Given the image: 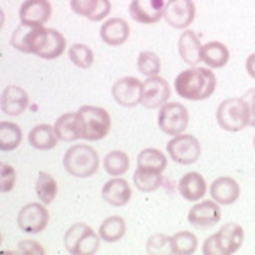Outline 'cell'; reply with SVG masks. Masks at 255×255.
<instances>
[{
	"instance_id": "16",
	"label": "cell",
	"mask_w": 255,
	"mask_h": 255,
	"mask_svg": "<svg viewBox=\"0 0 255 255\" xmlns=\"http://www.w3.org/2000/svg\"><path fill=\"white\" fill-rule=\"evenodd\" d=\"M28 103H30V98L27 91L18 85H7L0 96V108L5 116H21L28 108Z\"/></svg>"
},
{
	"instance_id": "21",
	"label": "cell",
	"mask_w": 255,
	"mask_h": 255,
	"mask_svg": "<svg viewBox=\"0 0 255 255\" xmlns=\"http://www.w3.org/2000/svg\"><path fill=\"white\" fill-rule=\"evenodd\" d=\"M177 50H179L181 59L190 66H199V62H202V43L195 32L190 28L183 30L177 41Z\"/></svg>"
},
{
	"instance_id": "40",
	"label": "cell",
	"mask_w": 255,
	"mask_h": 255,
	"mask_svg": "<svg viewBox=\"0 0 255 255\" xmlns=\"http://www.w3.org/2000/svg\"><path fill=\"white\" fill-rule=\"evenodd\" d=\"M243 100L247 101L248 110H250V126L255 128V87L250 89V91L243 96Z\"/></svg>"
},
{
	"instance_id": "24",
	"label": "cell",
	"mask_w": 255,
	"mask_h": 255,
	"mask_svg": "<svg viewBox=\"0 0 255 255\" xmlns=\"http://www.w3.org/2000/svg\"><path fill=\"white\" fill-rule=\"evenodd\" d=\"M55 131L62 142H75L84 136L82 131V123H80L78 112L75 114H62L59 119L55 121Z\"/></svg>"
},
{
	"instance_id": "14",
	"label": "cell",
	"mask_w": 255,
	"mask_h": 255,
	"mask_svg": "<svg viewBox=\"0 0 255 255\" xmlns=\"http://www.w3.org/2000/svg\"><path fill=\"white\" fill-rule=\"evenodd\" d=\"M163 18L170 25V28L186 30L195 20V4H193V0H172V2H168Z\"/></svg>"
},
{
	"instance_id": "20",
	"label": "cell",
	"mask_w": 255,
	"mask_h": 255,
	"mask_svg": "<svg viewBox=\"0 0 255 255\" xmlns=\"http://www.w3.org/2000/svg\"><path fill=\"white\" fill-rule=\"evenodd\" d=\"M101 197L107 204L114 207H123L129 202L131 199V186L128 184V181L121 179V177H112L110 181L103 184L101 190Z\"/></svg>"
},
{
	"instance_id": "2",
	"label": "cell",
	"mask_w": 255,
	"mask_h": 255,
	"mask_svg": "<svg viewBox=\"0 0 255 255\" xmlns=\"http://www.w3.org/2000/svg\"><path fill=\"white\" fill-rule=\"evenodd\" d=\"M64 168L73 177H91L100 168V156L87 143H75L64 154Z\"/></svg>"
},
{
	"instance_id": "15",
	"label": "cell",
	"mask_w": 255,
	"mask_h": 255,
	"mask_svg": "<svg viewBox=\"0 0 255 255\" xmlns=\"http://www.w3.org/2000/svg\"><path fill=\"white\" fill-rule=\"evenodd\" d=\"M220 218H222V209L216 200H199V204H195L188 213V222L199 229L215 227Z\"/></svg>"
},
{
	"instance_id": "41",
	"label": "cell",
	"mask_w": 255,
	"mask_h": 255,
	"mask_svg": "<svg viewBox=\"0 0 255 255\" xmlns=\"http://www.w3.org/2000/svg\"><path fill=\"white\" fill-rule=\"evenodd\" d=\"M245 68H247L248 75H250L252 78L255 80V53H252V55L247 59V64H245Z\"/></svg>"
},
{
	"instance_id": "31",
	"label": "cell",
	"mask_w": 255,
	"mask_h": 255,
	"mask_svg": "<svg viewBox=\"0 0 255 255\" xmlns=\"http://www.w3.org/2000/svg\"><path fill=\"white\" fill-rule=\"evenodd\" d=\"M64 50H66V39H64V36L59 30L48 28L46 41H44L43 48H41V52L37 53V57L46 59V60H52V59H57V57L62 55Z\"/></svg>"
},
{
	"instance_id": "3",
	"label": "cell",
	"mask_w": 255,
	"mask_h": 255,
	"mask_svg": "<svg viewBox=\"0 0 255 255\" xmlns=\"http://www.w3.org/2000/svg\"><path fill=\"white\" fill-rule=\"evenodd\" d=\"M245 241V231L239 223H225L218 232L204 241V255H232L241 248Z\"/></svg>"
},
{
	"instance_id": "28",
	"label": "cell",
	"mask_w": 255,
	"mask_h": 255,
	"mask_svg": "<svg viewBox=\"0 0 255 255\" xmlns=\"http://www.w3.org/2000/svg\"><path fill=\"white\" fill-rule=\"evenodd\" d=\"M100 236L107 243H117L126 234V222L121 216H108L100 225Z\"/></svg>"
},
{
	"instance_id": "13",
	"label": "cell",
	"mask_w": 255,
	"mask_h": 255,
	"mask_svg": "<svg viewBox=\"0 0 255 255\" xmlns=\"http://www.w3.org/2000/svg\"><path fill=\"white\" fill-rule=\"evenodd\" d=\"M168 0H133L129 4V16L143 25L158 23L165 16Z\"/></svg>"
},
{
	"instance_id": "43",
	"label": "cell",
	"mask_w": 255,
	"mask_h": 255,
	"mask_svg": "<svg viewBox=\"0 0 255 255\" xmlns=\"http://www.w3.org/2000/svg\"><path fill=\"white\" fill-rule=\"evenodd\" d=\"M168 2H172V0H168Z\"/></svg>"
},
{
	"instance_id": "32",
	"label": "cell",
	"mask_w": 255,
	"mask_h": 255,
	"mask_svg": "<svg viewBox=\"0 0 255 255\" xmlns=\"http://www.w3.org/2000/svg\"><path fill=\"white\" fill-rule=\"evenodd\" d=\"M36 193L37 199L41 200L43 204H52L55 200L57 193H59V186H57V181L52 174L48 172H39L36 181Z\"/></svg>"
},
{
	"instance_id": "39",
	"label": "cell",
	"mask_w": 255,
	"mask_h": 255,
	"mask_svg": "<svg viewBox=\"0 0 255 255\" xmlns=\"http://www.w3.org/2000/svg\"><path fill=\"white\" fill-rule=\"evenodd\" d=\"M18 254H23V255H44L46 254V250H44L43 247H41L37 241H30V239H23V241H20V245H18Z\"/></svg>"
},
{
	"instance_id": "37",
	"label": "cell",
	"mask_w": 255,
	"mask_h": 255,
	"mask_svg": "<svg viewBox=\"0 0 255 255\" xmlns=\"http://www.w3.org/2000/svg\"><path fill=\"white\" fill-rule=\"evenodd\" d=\"M167 250L170 252V236L152 234L147 239V254L156 255V254H163Z\"/></svg>"
},
{
	"instance_id": "9",
	"label": "cell",
	"mask_w": 255,
	"mask_h": 255,
	"mask_svg": "<svg viewBox=\"0 0 255 255\" xmlns=\"http://www.w3.org/2000/svg\"><path fill=\"white\" fill-rule=\"evenodd\" d=\"M167 152L175 163L191 165L200 158V142L193 135L181 133L170 138V142L167 143Z\"/></svg>"
},
{
	"instance_id": "33",
	"label": "cell",
	"mask_w": 255,
	"mask_h": 255,
	"mask_svg": "<svg viewBox=\"0 0 255 255\" xmlns=\"http://www.w3.org/2000/svg\"><path fill=\"white\" fill-rule=\"evenodd\" d=\"M103 168L112 177H121L129 168V158L124 151H110L103 159Z\"/></svg>"
},
{
	"instance_id": "30",
	"label": "cell",
	"mask_w": 255,
	"mask_h": 255,
	"mask_svg": "<svg viewBox=\"0 0 255 255\" xmlns=\"http://www.w3.org/2000/svg\"><path fill=\"white\" fill-rule=\"evenodd\" d=\"M23 133H21L20 126L9 121H2L0 123V149L4 152L14 151L21 143Z\"/></svg>"
},
{
	"instance_id": "7",
	"label": "cell",
	"mask_w": 255,
	"mask_h": 255,
	"mask_svg": "<svg viewBox=\"0 0 255 255\" xmlns=\"http://www.w3.org/2000/svg\"><path fill=\"white\" fill-rule=\"evenodd\" d=\"M48 36V28H44V25H28V23H20L14 28L11 36V46L16 48L18 52L23 53H37L41 52L44 41Z\"/></svg>"
},
{
	"instance_id": "35",
	"label": "cell",
	"mask_w": 255,
	"mask_h": 255,
	"mask_svg": "<svg viewBox=\"0 0 255 255\" xmlns=\"http://www.w3.org/2000/svg\"><path fill=\"white\" fill-rule=\"evenodd\" d=\"M68 55L69 60L80 69H89L94 64V52H92L87 44H82V43L71 44Z\"/></svg>"
},
{
	"instance_id": "36",
	"label": "cell",
	"mask_w": 255,
	"mask_h": 255,
	"mask_svg": "<svg viewBox=\"0 0 255 255\" xmlns=\"http://www.w3.org/2000/svg\"><path fill=\"white\" fill-rule=\"evenodd\" d=\"M136 69L147 78L158 76L159 69H161V60L154 52H140L138 60H136Z\"/></svg>"
},
{
	"instance_id": "34",
	"label": "cell",
	"mask_w": 255,
	"mask_h": 255,
	"mask_svg": "<svg viewBox=\"0 0 255 255\" xmlns=\"http://www.w3.org/2000/svg\"><path fill=\"white\" fill-rule=\"evenodd\" d=\"M133 183L138 188L140 191H145V193H151V191L158 190L163 183V177L158 172L151 170H143V168H136L135 174H133Z\"/></svg>"
},
{
	"instance_id": "27",
	"label": "cell",
	"mask_w": 255,
	"mask_h": 255,
	"mask_svg": "<svg viewBox=\"0 0 255 255\" xmlns=\"http://www.w3.org/2000/svg\"><path fill=\"white\" fill-rule=\"evenodd\" d=\"M167 156L163 154L158 149L147 147L140 151V154L136 156V165L138 168L143 170H151V172H158V174H163V170L167 168Z\"/></svg>"
},
{
	"instance_id": "26",
	"label": "cell",
	"mask_w": 255,
	"mask_h": 255,
	"mask_svg": "<svg viewBox=\"0 0 255 255\" xmlns=\"http://www.w3.org/2000/svg\"><path fill=\"white\" fill-rule=\"evenodd\" d=\"M229 59H231V52L220 41H211V43L202 46V62L206 64L207 68L220 69L229 62Z\"/></svg>"
},
{
	"instance_id": "6",
	"label": "cell",
	"mask_w": 255,
	"mask_h": 255,
	"mask_svg": "<svg viewBox=\"0 0 255 255\" xmlns=\"http://www.w3.org/2000/svg\"><path fill=\"white\" fill-rule=\"evenodd\" d=\"M216 121L225 131H241L250 126V110L243 98H229L222 101L216 110Z\"/></svg>"
},
{
	"instance_id": "10",
	"label": "cell",
	"mask_w": 255,
	"mask_h": 255,
	"mask_svg": "<svg viewBox=\"0 0 255 255\" xmlns=\"http://www.w3.org/2000/svg\"><path fill=\"white\" fill-rule=\"evenodd\" d=\"M50 222V213L46 209V204L30 202L23 206L18 213V227L25 234H39L46 229Z\"/></svg>"
},
{
	"instance_id": "29",
	"label": "cell",
	"mask_w": 255,
	"mask_h": 255,
	"mask_svg": "<svg viewBox=\"0 0 255 255\" xmlns=\"http://www.w3.org/2000/svg\"><path fill=\"white\" fill-rule=\"evenodd\" d=\"M199 241L197 236L190 231H181L170 236V252L174 255H191L195 254Z\"/></svg>"
},
{
	"instance_id": "18",
	"label": "cell",
	"mask_w": 255,
	"mask_h": 255,
	"mask_svg": "<svg viewBox=\"0 0 255 255\" xmlns=\"http://www.w3.org/2000/svg\"><path fill=\"white\" fill-rule=\"evenodd\" d=\"M71 11L91 21L105 20L112 11L110 0H69Z\"/></svg>"
},
{
	"instance_id": "11",
	"label": "cell",
	"mask_w": 255,
	"mask_h": 255,
	"mask_svg": "<svg viewBox=\"0 0 255 255\" xmlns=\"http://www.w3.org/2000/svg\"><path fill=\"white\" fill-rule=\"evenodd\" d=\"M170 101V85L161 76H151L143 82L142 87V105L143 108H161Z\"/></svg>"
},
{
	"instance_id": "12",
	"label": "cell",
	"mask_w": 255,
	"mask_h": 255,
	"mask_svg": "<svg viewBox=\"0 0 255 255\" xmlns=\"http://www.w3.org/2000/svg\"><path fill=\"white\" fill-rule=\"evenodd\" d=\"M142 87L143 82H140L138 78L124 76V78L117 80L116 84L112 85V96L121 107L133 108L142 101Z\"/></svg>"
},
{
	"instance_id": "23",
	"label": "cell",
	"mask_w": 255,
	"mask_h": 255,
	"mask_svg": "<svg viewBox=\"0 0 255 255\" xmlns=\"http://www.w3.org/2000/svg\"><path fill=\"white\" fill-rule=\"evenodd\" d=\"M207 191L206 179L199 172H188L179 179V193L184 200L190 202H197V200L204 199Z\"/></svg>"
},
{
	"instance_id": "17",
	"label": "cell",
	"mask_w": 255,
	"mask_h": 255,
	"mask_svg": "<svg viewBox=\"0 0 255 255\" xmlns=\"http://www.w3.org/2000/svg\"><path fill=\"white\" fill-rule=\"evenodd\" d=\"M209 195L220 206H231V204H234L239 199L241 188H239L236 179L223 175V177H218V179L213 181V184L209 186Z\"/></svg>"
},
{
	"instance_id": "22",
	"label": "cell",
	"mask_w": 255,
	"mask_h": 255,
	"mask_svg": "<svg viewBox=\"0 0 255 255\" xmlns=\"http://www.w3.org/2000/svg\"><path fill=\"white\" fill-rule=\"evenodd\" d=\"M100 37L108 46H121L129 37V25L123 18H110L101 27Z\"/></svg>"
},
{
	"instance_id": "38",
	"label": "cell",
	"mask_w": 255,
	"mask_h": 255,
	"mask_svg": "<svg viewBox=\"0 0 255 255\" xmlns=\"http://www.w3.org/2000/svg\"><path fill=\"white\" fill-rule=\"evenodd\" d=\"M16 184V170L9 163L0 165V191L9 193Z\"/></svg>"
},
{
	"instance_id": "42",
	"label": "cell",
	"mask_w": 255,
	"mask_h": 255,
	"mask_svg": "<svg viewBox=\"0 0 255 255\" xmlns=\"http://www.w3.org/2000/svg\"><path fill=\"white\" fill-rule=\"evenodd\" d=\"M254 149H255V136H254Z\"/></svg>"
},
{
	"instance_id": "8",
	"label": "cell",
	"mask_w": 255,
	"mask_h": 255,
	"mask_svg": "<svg viewBox=\"0 0 255 255\" xmlns=\"http://www.w3.org/2000/svg\"><path fill=\"white\" fill-rule=\"evenodd\" d=\"M190 123V114L184 108V105L177 103V101H168L163 107L159 108L158 114V128L165 135L177 136L184 133Z\"/></svg>"
},
{
	"instance_id": "1",
	"label": "cell",
	"mask_w": 255,
	"mask_h": 255,
	"mask_svg": "<svg viewBox=\"0 0 255 255\" xmlns=\"http://www.w3.org/2000/svg\"><path fill=\"white\" fill-rule=\"evenodd\" d=\"M175 92L179 98L188 101H204L211 98L216 89V76L211 68L191 66L190 69L179 73L174 82Z\"/></svg>"
},
{
	"instance_id": "25",
	"label": "cell",
	"mask_w": 255,
	"mask_h": 255,
	"mask_svg": "<svg viewBox=\"0 0 255 255\" xmlns=\"http://www.w3.org/2000/svg\"><path fill=\"white\" fill-rule=\"evenodd\" d=\"M59 140L55 126H50V124H37L28 133V143L37 151H50L55 147Z\"/></svg>"
},
{
	"instance_id": "4",
	"label": "cell",
	"mask_w": 255,
	"mask_h": 255,
	"mask_svg": "<svg viewBox=\"0 0 255 255\" xmlns=\"http://www.w3.org/2000/svg\"><path fill=\"white\" fill-rule=\"evenodd\" d=\"M101 241L100 232H94L87 223H75L64 234V248L71 255H94Z\"/></svg>"
},
{
	"instance_id": "19",
	"label": "cell",
	"mask_w": 255,
	"mask_h": 255,
	"mask_svg": "<svg viewBox=\"0 0 255 255\" xmlns=\"http://www.w3.org/2000/svg\"><path fill=\"white\" fill-rule=\"evenodd\" d=\"M52 16V4L48 0H25L20 7L21 23L44 25Z\"/></svg>"
},
{
	"instance_id": "5",
	"label": "cell",
	"mask_w": 255,
	"mask_h": 255,
	"mask_svg": "<svg viewBox=\"0 0 255 255\" xmlns=\"http://www.w3.org/2000/svg\"><path fill=\"white\" fill-rule=\"evenodd\" d=\"M80 123H82V138L87 142H96V140H103L110 133L112 128V117L105 108L94 107V105H85L78 108Z\"/></svg>"
}]
</instances>
